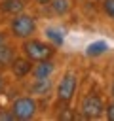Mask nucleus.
I'll return each mask as SVG.
<instances>
[{
  "label": "nucleus",
  "mask_w": 114,
  "mask_h": 121,
  "mask_svg": "<svg viewBox=\"0 0 114 121\" xmlns=\"http://www.w3.org/2000/svg\"><path fill=\"white\" fill-rule=\"evenodd\" d=\"M6 26H8V30H10V34H11V38L15 42H23V40H27L30 36H36L38 28H40L38 26V17L34 13H30L28 9L10 17Z\"/></svg>",
  "instance_id": "nucleus-1"
},
{
  "label": "nucleus",
  "mask_w": 114,
  "mask_h": 121,
  "mask_svg": "<svg viewBox=\"0 0 114 121\" xmlns=\"http://www.w3.org/2000/svg\"><path fill=\"white\" fill-rule=\"evenodd\" d=\"M19 51L32 62H38V60H46V59H53L57 53V47L51 42H48L46 38L30 36V38L19 42Z\"/></svg>",
  "instance_id": "nucleus-2"
},
{
  "label": "nucleus",
  "mask_w": 114,
  "mask_h": 121,
  "mask_svg": "<svg viewBox=\"0 0 114 121\" xmlns=\"http://www.w3.org/2000/svg\"><path fill=\"white\" fill-rule=\"evenodd\" d=\"M78 83H80V76L74 68H66L63 70V74L59 76V79L55 81V89H53V95H55V100L63 106H68L74 96H76V91H78Z\"/></svg>",
  "instance_id": "nucleus-3"
},
{
  "label": "nucleus",
  "mask_w": 114,
  "mask_h": 121,
  "mask_svg": "<svg viewBox=\"0 0 114 121\" xmlns=\"http://www.w3.org/2000/svg\"><path fill=\"white\" fill-rule=\"evenodd\" d=\"M10 108H11L17 121H32V119L38 117L40 102H38V96H34L30 93H25V95L15 96L10 104Z\"/></svg>",
  "instance_id": "nucleus-4"
},
{
  "label": "nucleus",
  "mask_w": 114,
  "mask_h": 121,
  "mask_svg": "<svg viewBox=\"0 0 114 121\" xmlns=\"http://www.w3.org/2000/svg\"><path fill=\"white\" fill-rule=\"evenodd\" d=\"M104 100L97 95H84L80 104H78V112L82 117L86 119H101L104 117Z\"/></svg>",
  "instance_id": "nucleus-5"
},
{
  "label": "nucleus",
  "mask_w": 114,
  "mask_h": 121,
  "mask_svg": "<svg viewBox=\"0 0 114 121\" xmlns=\"http://www.w3.org/2000/svg\"><path fill=\"white\" fill-rule=\"evenodd\" d=\"M32 60L30 59H27L25 55H17L15 57V60L10 64V68H8V76L10 78H13L15 81H23V79H27V78H30V72H32Z\"/></svg>",
  "instance_id": "nucleus-6"
},
{
  "label": "nucleus",
  "mask_w": 114,
  "mask_h": 121,
  "mask_svg": "<svg viewBox=\"0 0 114 121\" xmlns=\"http://www.w3.org/2000/svg\"><path fill=\"white\" fill-rule=\"evenodd\" d=\"M57 72V66L53 62V59H46V60H38L32 64V72H30V79H51Z\"/></svg>",
  "instance_id": "nucleus-7"
},
{
  "label": "nucleus",
  "mask_w": 114,
  "mask_h": 121,
  "mask_svg": "<svg viewBox=\"0 0 114 121\" xmlns=\"http://www.w3.org/2000/svg\"><path fill=\"white\" fill-rule=\"evenodd\" d=\"M19 53H21V51H19V42H15V40H11L10 43L2 45V47H0V70H2V72H8L10 64L15 60V57H17Z\"/></svg>",
  "instance_id": "nucleus-8"
},
{
  "label": "nucleus",
  "mask_w": 114,
  "mask_h": 121,
  "mask_svg": "<svg viewBox=\"0 0 114 121\" xmlns=\"http://www.w3.org/2000/svg\"><path fill=\"white\" fill-rule=\"evenodd\" d=\"M30 0H0V15L2 17H13L25 9H28Z\"/></svg>",
  "instance_id": "nucleus-9"
},
{
  "label": "nucleus",
  "mask_w": 114,
  "mask_h": 121,
  "mask_svg": "<svg viewBox=\"0 0 114 121\" xmlns=\"http://www.w3.org/2000/svg\"><path fill=\"white\" fill-rule=\"evenodd\" d=\"M42 34H44V38H46L48 42H51L57 49L63 47V43H65V28H61V26H57V25H46V26L42 28Z\"/></svg>",
  "instance_id": "nucleus-10"
},
{
  "label": "nucleus",
  "mask_w": 114,
  "mask_h": 121,
  "mask_svg": "<svg viewBox=\"0 0 114 121\" xmlns=\"http://www.w3.org/2000/svg\"><path fill=\"white\" fill-rule=\"evenodd\" d=\"M48 8H49L51 15H55V17H66L72 11L74 2L72 0H51Z\"/></svg>",
  "instance_id": "nucleus-11"
},
{
  "label": "nucleus",
  "mask_w": 114,
  "mask_h": 121,
  "mask_svg": "<svg viewBox=\"0 0 114 121\" xmlns=\"http://www.w3.org/2000/svg\"><path fill=\"white\" fill-rule=\"evenodd\" d=\"M108 51V43L104 42V40H97V42H91V43H87L86 45V57H89V59H95V57H101V55H104Z\"/></svg>",
  "instance_id": "nucleus-12"
},
{
  "label": "nucleus",
  "mask_w": 114,
  "mask_h": 121,
  "mask_svg": "<svg viewBox=\"0 0 114 121\" xmlns=\"http://www.w3.org/2000/svg\"><path fill=\"white\" fill-rule=\"evenodd\" d=\"M101 11L114 21V0H101Z\"/></svg>",
  "instance_id": "nucleus-13"
},
{
  "label": "nucleus",
  "mask_w": 114,
  "mask_h": 121,
  "mask_svg": "<svg viewBox=\"0 0 114 121\" xmlns=\"http://www.w3.org/2000/svg\"><path fill=\"white\" fill-rule=\"evenodd\" d=\"M11 40H13V38H11L10 30H8V26H0V47L6 45V43H10Z\"/></svg>",
  "instance_id": "nucleus-14"
},
{
  "label": "nucleus",
  "mask_w": 114,
  "mask_h": 121,
  "mask_svg": "<svg viewBox=\"0 0 114 121\" xmlns=\"http://www.w3.org/2000/svg\"><path fill=\"white\" fill-rule=\"evenodd\" d=\"M0 121H17L11 108H0Z\"/></svg>",
  "instance_id": "nucleus-15"
},
{
  "label": "nucleus",
  "mask_w": 114,
  "mask_h": 121,
  "mask_svg": "<svg viewBox=\"0 0 114 121\" xmlns=\"http://www.w3.org/2000/svg\"><path fill=\"white\" fill-rule=\"evenodd\" d=\"M104 117H106L108 121H114V98H110V102L106 104V108H104Z\"/></svg>",
  "instance_id": "nucleus-16"
},
{
  "label": "nucleus",
  "mask_w": 114,
  "mask_h": 121,
  "mask_svg": "<svg viewBox=\"0 0 114 121\" xmlns=\"http://www.w3.org/2000/svg\"><path fill=\"white\" fill-rule=\"evenodd\" d=\"M6 89H8V74L0 72V95H4Z\"/></svg>",
  "instance_id": "nucleus-17"
},
{
  "label": "nucleus",
  "mask_w": 114,
  "mask_h": 121,
  "mask_svg": "<svg viewBox=\"0 0 114 121\" xmlns=\"http://www.w3.org/2000/svg\"><path fill=\"white\" fill-rule=\"evenodd\" d=\"M32 2H34L36 6H42V8H46V6H49V2H51V0H32Z\"/></svg>",
  "instance_id": "nucleus-18"
},
{
  "label": "nucleus",
  "mask_w": 114,
  "mask_h": 121,
  "mask_svg": "<svg viewBox=\"0 0 114 121\" xmlns=\"http://www.w3.org/2000/svg\"><path fill=\"white\" fill-rule=\"evenodd\" d=\"M110 98H114V78L110 81Z\"/></svg>",
  "instance_id": "nucleus-19"
}]
</instances>
